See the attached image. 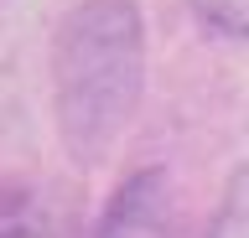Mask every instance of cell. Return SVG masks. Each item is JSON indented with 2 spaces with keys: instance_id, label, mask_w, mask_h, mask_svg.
<instances>
[{
  "instance_id": "obj_1",
  "label": "cell",
  "mask_w": 249,
  "mask_h": 238,
  "mask_svg": "<svg viewBox=\"0 0 249 238\" xmlns=\"http://www.w3.org/2000/svg\"><path fill=\"white\" fill-rule=\"evenodd\" d=\"M145 94V16L135 0H78L52 32V114L78 166L114 150Z\"/></svg>"
},
{
  "instance_id": "obj_4",
  "label": "cell",
  "mask_w": 249,
  "mask_h": 238,
  "mask_svg": "<svg viewBox=\"0 0 249 238\" xmlns=\"http://www.w3.org/2000/svg\"><path fill=\"white\" fill-rule=\"evenodd\" d=\"M192 5V16L208 36L218 42H244L249 32V0H187Z\"/></svg>"
},
{
  "instance_id": "obj_2",
  "label": "cell",
  "mask_w": 249,
  "mask_h": 238,
  "mask_svg": "<svg viewBox=\"0 0 249 238\" xmlns=\"http://www.w3.org/2000/svg\"><path fill=\"white\" fill-rule=\"evenodd\" d=\"M171 233V176L166 166H140L109 191L89 238H166Z\"/></svg>"
},
{
  "instance_id": "obj_3",
  "label": "cell",
  "mask_w": 249,
  "mask_h": 238,
  "mask_svg": "<svg viewBox=\"0 0 249 238\" xmlns=\"http://www.w3.org/2000/svg\"><path fill=\"white\" fill-rule=\"evenodd\" d=\"M0 238H78V191L57 181L0 187Z\"/></svg>"
},
{
  "instance_id": "obj_5",
  "label": "cell",
  "mask_w": 249,
  "mask_h": 238,
  "mask_svg": "<svg viewBox=\"0 0 249 238\" xmlns=\"http://www.w3.org/2000/svg\"><path fill=\"white\" fill-rule=\"evenodd\" d=\"M249 171L239 166L233 171V181H229V191H223V202H218V212H213V222H208V233L202 238H249Z\"/></svg>"
}]
</instances>
